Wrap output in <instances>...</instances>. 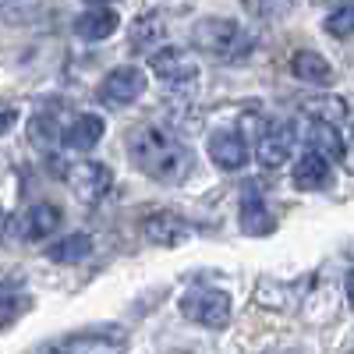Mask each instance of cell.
<instances>
[{
	"label": "cell",
	"mask_w": 354,
	"mask_h": 354,
	"mask_svg": "<svg viewBox=\"0 0 354 354\" xmlns=\"http://www.w3.org/2000/svg\"><path fill=\"white\" fill-rule=\"evenodd\" d=\"M160 36H163V21H160L156 15H145V18H138V21L131 25V46H138V50L156 46Z\"/></svg>",
	"instance_id": "obj_21"
},
{
	"label": "cell",
	"mask_w": 354,
	"mask_h": 354,
	"mask_svg": "<svg viewBox=\"0 0 354 354\" xmlns=\"http://www.w3.org/2000/svg\"><path fill=\"white\" fill-rule=\"evenodd\" d=\"M88 4H100V8H110V4H117V0H88Z\"/></svg>",
	"instance_id": "obj_26"
},
{
	"label": "cell",
	"mask_w": 354,
	"mask_h": 354,
	"mask_svg": "<svg viewBox=\"0 0 354 354\" xmlns=\"http://www.w3.org/2000/svg\"><path fill=\"white\" fill-rule=\"evenodd\" d=\"M28 135H32V142L39 145V149H50V145H53L57 138H61L64 131L57 128V121H53V117H36V121L28 124Z\"/></svg>",
	"instance_id": "obj_22"
},
{
	"label": "cell",
	"mask_w": 354,
	"mask_h": 354,
	"mask_svg": "<svg viewBox=\"0 0 354 354\" xmlns=\"http://www.w3.org/2000/svg\"><path fill=\"white\" fill-rule=\"evenodd\" d=\"M326 32H330L333 39L354 36V4H347V8H340V11H333V15L326 18Z\"/></svg>",
	"instance_id": "obj_23"
},
{
	"label": "cell",
	"mask_w": 354,
	"mask_h": 354,
	"mask_svg": "<svg viewBox=\"0 0 354 354\" xmlns=\"http://www.w3.org/2000/svg\"><path fill=\"white\" fill-rule=\"evenodd\" d=\"M280 354H294V351H280Z\"/></svg>",
	"instance_id": "obj_27"
},
{
	"label": "cell",
	"mask_w": 354,
	"mask_h": 354,
	"mask_svg": "<svg viewBox=\"0 0 354 354\" xmlns=\"http://www.w3.org/2000/svg\"><path fill=\"white\" fill-rule=\"evenodd\" d=\"M305 113L312 117V121H322V124H333L340 128L347 121V103L340 96H315L305 103Z\"/></svg>",
	"instance_id": "obj_19"
},
{
	"label": "cell",
	"mask_w": 354,
	"mask_h": 354,
	"mask_svg": "<svg viewBox=\"0 0 354 354\" xmlns=\"http://www.w3.org/2000/svg\"><path fill=\"white\" fill-rule=\"evenodd\" d=\"M290 71L298 82H308V85H330L333 82V68L322 53L315 50H298L290 57Z\"/></svg>",
	"instance_id": "obj_15"
},
{
	"label": "cell",
	"mask_w": 354,
	"mask_h": 354,
	"mask_svg": "<svg viewBox=\"0 0 354 354\" xmlns=\"http://www.w3.org/2000/svg\"><path fill=\"white\" fill-rule=\"evenodd\" d=\"M142 234L149 238L153 245H163V248H174L188 238V223L174 213H153L149 220L142 223Z\"/></svg>",
	"instance_id": "obj_13"
},
{
	"label": "cell",
	"mask_w": 354,
	"mask_h": 354,
	"mask_svg": "<svg viewBox=\"0 0 354 354\" xmlns=\"http://www.w3.org/2000/svg\"><path fill=\"white\" fill-rule=\"evenodd\" d=\"M117 25H121L117 11H110V8H93V11H85V15L75 18V36L100 43V39H110V36L117 32Z\"/></svg>",
	"instance_id": "obj_14"
},
{
	"label": "cell",
	"mask_w": 354,
	"mask_h": 354,
	"mask_svg": "<svg viewBox=\"0 0 354 354\" xmlns=\"http://www.w3.org/2000/svg\"><path fill=\"white\" fill-rule=\"evenodd\" d=\"M128 156L145 177H153L160 185H181L195 167V153L188 145L177 135L153 124L135 128L128 135Z\"/></svg>",
	"instance_id": "obj_1"
},
{
	"label": "cell",
	"mask_w": 354,
	"mask_h": 354,
	"mask_svg": "<svg viewBox=\"0 0 354 354\" xmlns=\"http://www.w3.org/2000/svg\"><path fill=\"white\" fill-rule=\"evenodd\" d=\"M347 301H351V308H354V270H351V277H347Z\"/></svg>",
	"instance_id": "obj_25"
},
{
	"label": "cell",
	"mask_w": 354,
	"mask_h": 354,
	"mask_svg": "<svg viewBox=\"0 0 354 354\" xmlns=\"http://www.w3.org/2000/svg\"><path fill=\"white\" fill-rule=\"evenodd\" d=\"M241 230L252 234V238H266V234L277 230L270 205L262 202V195L255 188H245V198H241Z\"/></svg>",
	"instance_id": "obj_12"
},
{
	"label": "cell",
	"mask_w": 354,
	"mask_h": 354,
	"mask_svg": "<svg viewBox=\"0 0 354 354\" xmlns=\"http://www.w3.org/2000/svg\"><path fill=\"white\" fill-rule=\"evenodd\" d=\"M61 220H64L61 205H53V202H36L32 209H25L18 234H21V241H46L50 234L61 227Z\"/></svg>",
	"instance_id": "obj_9"
},
{
	"label": "cell",
	"mask_w": 354,
	"mask_h": 354,
	"mask_svg": "<svg viewBox=\"0 0 354 354\" xmlns=\"http://www.w3.org/2000/svg\"><path fill=\"white\" fill-rule=\"evenodd\" d=\"M181 315L205 330H223L230 322V298L216 287H192L181 298Z\"/></svg>",
	"instance_id": "obj_4"
},
{
	"label": "cell",
	"mask_w": 354,
	"mask_h": 354,
	"mask_svg": "<svg viewBox=\"0 0 354 354\" xmlns=\"http://www.w3.org/2000/svg\"><path fill=\"white\" fill-rule=\"evenodd\" d=\"M145 93V75H142V68H131V64H124V68H113L106 78H103V85H100V103H106V106H128V103H135L138 96Z\"/></svg>",
	"instance_id": "obj_6"
},
{
	"label": "cell",
	"mask_w": 354,
	"mask_h": 354,
	"mask_svg": "<svg viewBox=\"0 0 354 354\" xmlns=\"http://www.w3.org/2000/svg\"><path fill=\"white\" fill-rule=\"evenodd\" d=\"M149 68L156 71V78H163L167 85H188L198 78V64L188 50H177V46H167V50H156Z\"/></svg>",
	"instance_id": "obj_8"
},
{
	"label": "cell",
	"mask_w": 354,
	"mask_h": 354,
	"mask_svg": "<svg viewBox=\"0 0 354 354\" xmlns=\"http://www.w3.org/2000/svg\"><path fill=\"white\" fill-rule=\"evenodd\" d=\"M21 308H28V298H15V294L8 290V294H4V326H11L15 315H18Z\"/></svg>",
	"instance_id": "obj_24"
},
{
	"label": "cell",
	"mask_w": 354,
	"mask_h": 354,
	"mask_svg": "<svg viewBox=\"0 0 354 354\" xmlns=\"http://www.w3.org/2000/svg\"><path fill=\"white\" fill-rule=\"evenodd\" d=\"M192 39L202 50L223 57V61H245V57L252 53V46H255V39L230 18H205V21H198Z\"/></svg>",
	"instance_id": "obj_2"
},
{
	"label": "cell",
	"mask_w": 354,
	"mask_h": 354,
	"mask_svg": "<svg viewBox=\"0 0 354 354\" xmlns=\"http://www.w3.org/2000/svg\"><path fill=\"white\" fill-rule=\"evenodd\" d=\"M294 138H298V135H294V124H287V121L266 124L262 135H259V142H255L259 163L270 167V170H277L280 163H287L290 160V149H294Z\"/></svg>",
	"instance_id": "obj_7"
},
{
	"label": "cell",
	"mask_w": 354,
	"mask_h": 354,
	"mask_svg": "<svg viewBox=\"0 0 354 354\" xmlns=\"http://www.w3.org/2000/svg\"><path fill=\"white\" fill-rule=\"evenodd\" d=\"M68 185H71V192H75L85 205H96V202L110 192L113 174H110V167L100 163V160H85V163H75V167L68 170Z\"/></svg>",
	"instance_id": "obj_5"
},
{
	"label": "cell",
	"mask_w": 354,
	"mask_h": 354,
	"mask_svg": "<svg viewBox=\"0 0 354 354\" xmlns=\"http://www.w3.org/2000/svg\"><path fill=\"white\" fill-rule=\"evenodd\" d=\"M308 149L322 153V156H330V160H344V138L333 124H322V121H312L308 128Z\"/></svg>",
	"instance_id": "obj_18"
},
{
	"label": "cell",
	"mask_w": 354,
	"mask_h": 354,
	"mask_svg": "<svg viewBox=\"0 0 354 354\" xmlns=\"http://www.w3.org/2000/svg\"><path fill=\"white\" fill-rule=\"evenodd\" d=\"M351 354H354V351H351Z\"/></svg>",
	"instance_id": "obj_28"
},
{
	"label": "cell",
	"mask_w": 354,
	"mask_h": 354,
	"mask_svg": "<svg viewBox=\"0 0 354 354\" xmlns=\"http://www.w3.org/2000/svg\"><path fill=\"white\" fill-rule=\"evenodd\" d=\"M298 290L301 287H287V283H277V280H262L259 290H255V301L262 308H290Z\"/></svg>",
	"instance_id": "obj_20"
},
{
	"label": "cell",
	"mask_w": 354,
	"mask_h": 354,
	"mask_svg": "<svg viewBox=\"0 0 354 354\" xmlns=\"http://www.w3.org/2000/svg\"><path fill=\"white\" fill-rule=\"evenodd\" d=\"M124 351H128V333L121 326H110V330L68 333L61 340L46 344L43 354H124Z\"/></svg>",
	"instance_id": "obj_3"
},
{
	"label": "cell",
	"mask_w": 354,
	"mask_h": 354,
	"mask_svg": "<svg viewBox=\"0 0 354 354\" xmlns=\"http://www.w3.org/2000/svg\"><path fill=\"white\" fill-rule=\"evenodd\" d=\"M100 138H103V117L96 113H82L64 128V142L75 153H88L93 145H100Z\"/></svg>",
	"instance_id": "obj_16"
},
{
	"label": "cell",
	"mask_w": 354,
	"mask_h": 354,
	"mask_svg": "<svg viewBox=\"0 0 354 354\" xmlns=\"http://www.w3.org/2000/svg\"><path fill=\"white\" fill-rule=\"evenodd\" d=\"M294 188L298 192H319V188H326L330 185V177H333V163L330 156H322L315 149H305V156L294 163Z\"/></svg>",
	"instance_id": "obj_10"
},
{
	"label": "cell",
	"mask_w": 354,
	"mask_h": 354,
	"mask_svg": "<svg viewBox=\"0 0 354 354\" xmlns=\"http://www.w3.org/2000/svg\"><path fill=\"white\" fill-rule=\"evenodd\" d=\"M88 255H93V238H88V234H68V238L53 241L46 248V259L57 262V266H75Z\"/></svg>",
	"instance_id": "obj_17"
},
{
	"label": "cell",
	"mask_w": 354,
	"mask_h": 354,
	"mask_svg": "<svg viewBox=\"0 0 354 354\" xmlns=\"http://www.w3.org/2000/svg\"><path fill=\"white\" fill-rule=\"evenodd\" d=\"M209 156L220 170H241L248 163V145L238 131H216L209 138Z\"/></svg>",
	"instance_id": "obj_11"
}]
</instances>
